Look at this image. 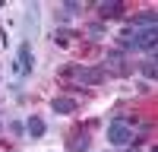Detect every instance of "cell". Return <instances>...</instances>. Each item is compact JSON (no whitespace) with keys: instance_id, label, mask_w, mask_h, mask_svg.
I'll list each match as a JSON object with an SVG mask.
<instances>
[{"instance_id":"obj_8","label":"cell","mask_w":158,"mask_h":152,"mask_svg":"<svg viewBox=\"0 0 158 152\" xmlns=\"http://www.w3.org/2000/svg\"><path fill=\"white\" fill-rule=\"evenodd\" d=\"M133 25H142V29H149V25H155V10H142L133 16Z\"/></svg>"},{"instance_id":"obj_3","label":"cell","mask_w":158,"mask_h":152,"mask_svg":"<svg viewBox=\"0 0 158 152\" xmlns=\"http://www.w3.org/2000/svg\"><path fill=\"white\" fill-rule=\"evenodd\" d=\"M155 35H158L155 25H149V29H139V32L133 35V41H130V48H142L149 57H155Z\"/></svg>"},{"instance_id":"obj_4","label":"cell","mask_w":158,"mask_h":152,"mask_svg":"<svg viewBox=\"0 0 158 152\" xmlns=\"http://www.w3.org/2000/svg\"><path fill=\"white\" fill-rule=\"evenodd\" d=\"M73 76H76L82 86H101V82H104V70H101V67H76Z\"/></svg>"},{"instance_id":"obj_13","label":"cell","mask_w":158,"mask_h":152,"mask_svg":"<svg viewBox=\"0 0 158 152\" xmlns=\"http://www.w3.org/2000/svg\"><path fill=\"white\" fill-rule=\"evenodd\" d=\"M89 38H104V22H92L89 25Z\"/></svg>"},{"instance_id":"obj_6","label":"cell","mask_w":158,"mask_h":152,"mask_svg":"<svg viewBox=\"0 0 158 152\" xmlns=\"http://www.w3.org/2000/svg\"><path fill=\"white\" fill-rule=\"evenodd\" d=\"M25 133H29L32 139H41V136L48 133V124H44V117H41V114H32V117L25 120Z\"/></svg>"},{"instance_id":"obj_10","label":"cell","mask_w":158,"mask_h":152,"mask_svg":"<svg viewBox=\"0 0 158 152\" xmlns=\"http://www.w3.org/2000/svg\"><path fill=\"white\" fill-rule=\"evenodd\" d=\"M104 63H108V67H111L114 73H123V54H117V51H111Z\"/></svg>"},{"instance_id":"obj_11","label":"cell","mask_w":158,"mask_h":152,"mask_svg":"<svg viewBox=\"0 0 158 152\" xmlns=\"http://www.w3.org/2000/svg\"><path fill=\"white\" fill-rule=\"evenodd\" d=\"M79 10H82V3H76V0H63V13H60V16H76Z\"/></svg>"},{"instance_id":"obj_16","label":"cell","mask_w":158,"mask_h":152,"mask_svg":"<svg viewBox=\"0 0 158 152\" xmlns=\"http://www.w3.org/2000/svg\"><path fill=\"white\" fill-rule=\"evenodd\" d=\"M127 152H136V149H127Z\"/></svg>"},{"instance_id":"obj_5","label":"cell","mask_w":158,"mask_h":152,"mask_svg":"<svg viewBox=\"0 0 158 152\" xmlns=\"http://www.w3.org/2000/svg\"><path fill=\"white\" fill-rule=\"evenodd\" d=\"M51 111L60 114V117H70V114H76V98L73 95H57L51 101Z\"/></svg>"},{"instance_id":"obj_7","label":"cell","mask_w":158,"mask_h":152,"mask_svg":"<svg viewBox=\"0 0 158 152\" xmlns=\"http://www.w3.org/2000/svg\"><path fill=\"white\" fill-rule=\"evenodd\" d=\"M70 152H89V146H92V133L89 130H82V133H76V136H70Z\"/></svg>"},{"instance_id":"obj_15","label":"cell","mask_w":158,"mask_h":152,"mask_svg":"<svg viewBox=\"0 0 158 152\" xmlns=\"http://www.w3.org/2000/svg\"><path fill=\"white\" fill-rule=\"evenodd\" d=\"M149 152H158V149H155V146H152V149H149Z\"/></svg>"},{"instance_id":"obj_12","label":"cell","mask_w":158,"mask_h":152,"mask_svg":"<svg viewBox=\"0 0 158 152\" xmlns=\"http://www.w3.org/2000/svg\"><path fill=\"white\" fill-rule=\"evenodd\" d=\"M139 70H142V76H146V79H155V57H149Z\"/></svg>"},{"instance_id":"obj_9","label":"cell","mask_w":158,"mask_h":152,"mask_svg":"<svg viewBox=\"0 0 158 152\" xmlns=\"http://www.w3.org/2000/svg\"><path fill=\"white\" fill-rule=\"evenodd\" d=\"M101 16H123V3H117V0H104V3H101Z\"/></svg>"},{"instance_id":"obj_2","label":"cell","mask_w":158,"mask_h":152,"mask_svg":"<svg viewBox=\"0 0 158 152\" xmlns=\"http://www.w3.org/2000/svg\"><path fill=\"white\" fill-rule=\"evenodd\" d=\"M32 67H35L32 44H29V38H22V41H19V51H16V63H13V70H16V76H29Z\"/></svg>"},{"instance_id":"obj_1","label":"cell","mask_w":158,"mask_h":152,"mask_svg":"<svg viewBox=\"0 0 158 152\" xmlns=\"http://www.w3.org/2000/svg\"><path fill=\"white\" fill-rule=\"evenodd\" d=\"M136 139V133H133V127H130L127 120H111V127H108V143L111 146H130Z\"/></svg>"},{"instance_id":"obj_14","label":"cell","mask_w":158,"mask_h":152,"mask_svg":"<svg viewBox=\"0 0 158 152\" xmlns=\"http://www.w3.org/2000/svg\"><path fill=\"white\" fill-rule=\"evenodd\" d=\"M10 133H13V136H22V133H25V124L13 120V124H10Z\"/></svg>"}]
</instances>
